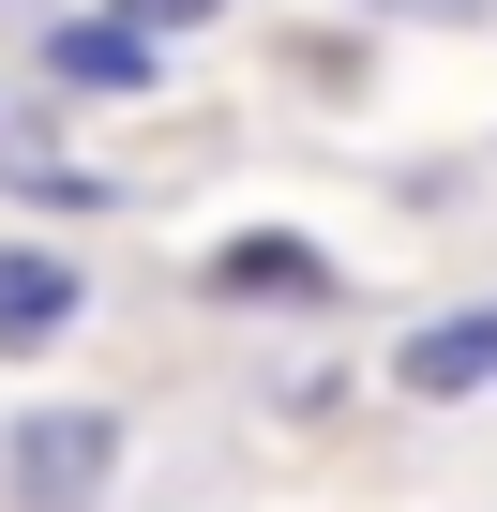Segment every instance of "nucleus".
Segmentation results:
<instances>
[{
	"label": "nucleus",
	"instance_id": "3",
	"mask_svg": "<svg viewBox=\"0 0 497 512\" xmlns=\"http://www.w3.org/2000/svg\"><path fill=\"white\" fill-rule=\"evenodd\" d=\"M392 377H407L422 407H437V392H482V377H497V302H467V317H437V332H422V347H407Z\"/></svg>",
	"mask_w": 497,
	"mask_h": 512
},
{
	"label": "nucleus",
	"instance_id": "2",
	"mask_svg": "<svg viewBox=\"0 0 497 512\" xmlns=\"http://www.w3.org/2000/svg\"><path fill=\"white\" fill-rule=\"evenodd\" d=\"M61 332H76V272L31 256V241H0V347H61Z\"/></svg>",
	"mask_w": 497,
	"mask_h": 512
},
{
	"label": "nucleus",
	"instance_id": "5",
	"mask_svg": "<svg viewBox=\"0 0 497 512\" xmlns=\"http://www.w3.org/2000/svg\"><path fill=\"white\" fill-rule=\"evenodd\" d=\"M226 287H302V302H317V256H302V241H241Z\"/></svg>",
	"mask_w": 497,
	"mask_h": 512
},
{
	"label": "nucleus",
	"instance_id": "1",
	"mask_svg": "<svg viewBox=\"0 0 497 512\" xmlns=\"http://www.w3.org/2000/svg\"><path fill=\"white\" fill-rule=\"evenodd\" d=\"M106 452H121L106 407H46V422H16V497L31 512H91L106 497Z\"/></svg>",
	"mask_w": 497,
	"mask_h": 512
},
{
	"label": "nucleus",
	"instance_id": "6",
	"mask_svg": "<svg viewBox=\"0 0 497 512\" xmlns=\"http://www.w3.org/2000/svg\"><path fill=\"white\" fill-rule=\"evenodd\" d=\"M136 31H196V16H226V0H121Z\"/></svg>",
	"mask_w": 497,
	"mask_h": 512
},
{
	"label": "nucleus",
	"instance_id": "7",
	"mask_svg": "<svg viewBox=\"0 0 497 512\" xmlns=\"http://www.w3.org/2000/svg\"><path fill=\"white\" fill-rule=\"evenodd\" d=\"M362 16H437V31H467L482 0H362Z\"/></svg>",
	"mask_w": 497,
	"mask_h": 512
},
{
	"label": "nucleus",
	"instance_id": "4",
	"mask_svg": "<svg viewBox=\"0 0 497 512\" xmlns=\"http://www.w3.org/2000/svg\"><path fill=\"white\" fill-rule=\"evenodd\" d=\"M61 76H76V91H136V76H151V31H136V16H76V31H61Z\"/></svg>",
	"mask_w": 497,
	"mask_h": 512
}]
</instances>
